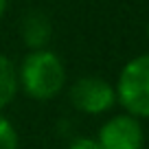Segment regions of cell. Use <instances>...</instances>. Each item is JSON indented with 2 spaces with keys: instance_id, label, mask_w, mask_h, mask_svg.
Listing matches in <instances>:
<instances>
[{
  "instance_id": "9c48e42d",
  "label": "cell",
  "mask_w": 149,
  "mask_h": 149,
  "mask_svg": "<svg viewBox=\"0 0 149 149\" xmlns=\"http://www.w3.org/2000/svg\"><path fill=\"white\" fill-rule=\"evenodd\" d=\"M7 5H9V0H0V18L5 15V11H7Z\"/></svg>"
},
{
  "instance_id": "277c9868",
  "label": "cell",
  "mask_w": 149,
  "mask_h": 149,
  "mask_svg": "<svg viewBox=\"0 0 149 149\" xmlns=\"http://www.w3.org/2000/svg\"><path fill=\"white\" fill-rule=\"evenodd\" d=\"M97 143L101 149H143L145 132L138 118L130 114H116L101 125Z\"/></svg>"
},
{
  "instance_id": "3957f363",
  "label": "cell",
  "mask_w": 149,
  "mask_h": 149,
  "mask_svg": "<svg viewBox=\"0 0 149 149\" xmlns=\"http://www.w3.org/2000/svg\"><path fill=\"white\" fill-rule=\"evenodd\" d=\"M70 103L84 114H103L116 103V90L101 77H81L70 88Z\"/></svg>"
},
{
  "instance_id": "6da1fadb",
  "label": "cell",
  "mask_w": 149,
  "mask_h": 149,
  "mask_svg": "<svg viewBox=\"0 0 149 149\" xmlns=\"http://www.w3.org/2000/svg\"><path fill=\"white\" fill-rule=\"evenodd\" d=\"M18 84L35 101L57 97L66 84V68L53 51H31L18 68Z\"/></svg>"
},
{
  "instance_id": "30bf717a",
  "label": "cell",
  "mask_w": 149,
  "mask_h": 149,
  "mask_svg": "<svg viewBox=\"0 0 149 149\" xmlns=\"http://www.w3.org/2000/svg\"><path fill=\"white\" fill-rule=\"evenodd\" d=\"M147 35H149V22H147Z\"/></svg>"
},
{
  "instance_id": "7a4b0ae2",
  "label": "cell",
  "mask_w": 149,
  "mask_h": 149,
  "mask_svg": "<svg viewBox=\"0 0 149 149\" xmlns=\"http://www.w3.org/2000/svg\"><path fill=\"white\" fill-rule=\"evenodd\" d=\"M116 101L134 118H149V53L130 59L116 81Z\"/></svg>"
},
{
  "instance_id": "5b68a950",
  "label": "cell",
  "mask_w": 149,
  "mask_h": 149,
  "mask_svg": "<svg viewBox=\"0 0 149 149\" xmlns=\"http://www.w3.org/2000/svg\"><path fill=\"white\" fill-rule=\"evenodd\" d=\"M20 37L26 48L44 51L53 37V24L48 15L42 11H29L20 22Z\"/></svg>"
},
{
  "instance_id": "ba28073f",
  "label": "cell",
  "mask_w": 149,
  "mask_h": 149,
  "mask_svg": "<svg viewBox=\"0 0 149 149\" xmlns=\"http://www.w3.org/2000/svg\"><path fill=\"white\" fill-rule=\"evenodd\" d=\"M66 149H101V145L97 143V138H86V136H81V138H74Z\"/></svg>"
},
{
  "instance_id": "8992f818",
  "label": "cell",
  "mask_w": 149,
  "mask_h": 149,
  "mask_svg": "<svg viewBox=\"0 0 149 149\" xmlns=\"http://www.w3.org/2000/svg\"><path fill=\"white\" fill-rule=\"evenodd\" d=\"M18 68L13 66V61L9 57L0 55V110L7 107L13 97L18 94Z\"/></svg>"
},
{
  "instance_id": "52a82bcc",
  "label": "cell",
  "mask_w": 149,
  "mask_h": 149,
  "mask_svg": "<svg viewBox=\"0 0 149 149\" xmlns=\"http://www.w3.org/2000/svg\"><path fill=\"white\" fill-rule=\"evenodd\" d=\"M0 149H18V132L2 114H0Z\"/></svg>"
}]
</instances>
